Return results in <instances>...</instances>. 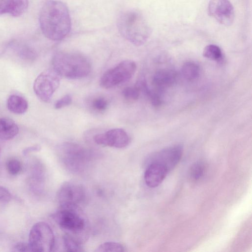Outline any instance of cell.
<instances>
[{"label": "cell", "instance_id": "15", "mask_svg": "<svg viewBox=\"0 0 252 252\" xmlns=\"http://www.w3.org/2000/svg\"><path fill=\"white\" fill-rule=\"evenodd\" d=\"M176 81V74L170 70L162 69L155 73L153 78V84L158 90L172 86Z\"/></svg>", "mask_w": 252, "mask_h": 252}, {"label": "cell", "instance_id": "30", "mask_svg": "<svg viewBox=\"0 0 252 252\" xmlns=\"http://www.w3.org/2000/svg\"><path fill=\"white\" fill-rule=\"evenodd\" d=\"M40 147L38 145H34L29 147L23 150V154L24 155H27L31 152L38 151L40 150Z\"/></svg>", "mask_w": 252, "mask_h": 252}, {"label": "cell", "instance_id": "7", "mask_svg": "<svg viewBox=\"0 0 252 252\" xmlns=\"http://www.w3.org/2000/svg\"><path fill=\"white\" fill-rule=\"evenodd\" d=\"M136 70V64L132 61H123L107 70L100 79V85L110 89L130 80Z\"/></svg>", "mask_w": 252, "mask_h": 252}, {"label": "cell", "instance_id": "28", "mask_svg": "<svg viewBox=\"0 0 252 252\" xmlns=\"http://www.w3.org/2000/svg\"><path fill=\"white\" fill-rule=\"evenodd\" d=\"M14 251L17 252H32L29 243L20 242L16 244L14 247Z\"/></svg>", "mask_w": 252, "mask_h": 252}, {"label": "cell", "instance_id": "3", "mask_svg": "<svg viewBox=\"0 0 252 252\" xmlns=\"http://www.w3.org/2000/svg\"><path fill=\"white\" fill-rule=\"evenodd\" d=\"M53 70L60 76L69 79H79L87 76L91 65L87 58L77 53L59 51L52 59Z\"/></svg>", "mask_w": 252, "mask_h": 252}, {"label": "cell", "instance_id": "2", "mask_svg": "<svg viewBox=\"0 0 252 252\" xmlns=\"http://www.w3.org/2000/svg\"><path fill=\"white\" fill-rule=\"evenodd\" d=\"M117 26L124 38L137 46L144 44L152 32V28L142 13L134 8L121 12L117 19Z\"/></svg>", "mask_w": 252, "mask_h": 252}, {"label": "cell", "instance_id": "22", "mask_svg": "<svg viewBox=\"0 0 252 252\" xmlns=\"http://www.w3.org/2000/svg\"><path fill=\"white\" fill-rule=\"evenodd\" d=\"M203 56L212 61H220L222 58V53L219 46L215 44H209L203 49Z\"/></svg>", "mask_w": 252, "mask_h": 252}, {"label": "cell", "instance_id": "20", "mask_svg": "<svg viewBox=\"0 0 252 252\" xmlns=\"http://www.w3.org/2000/svg\"><path fill=\"white\" fill-rule=\"evenodd\" d=\"M181 72L183 77L186 80L193 81L199 77L200 68L196 63L192 62H188L182 66Z\"/></svg>", "mask_w": 252, "mask_h": 252}, {"label": "cell", "instance_id": "16", "mask_svg": "<svg viewBox=\"0 0 252 252\" xmlns=\"http://www.w3.org/2000/svg\"><path fill=\"white\" fill-rule=\"evenodd\" d=\"M18 132V126L12 120L0 118V139L11 140L16 136Z\"/></svg>", "mask_w": 252, "mask_h": 252}, {"label": "cell", "instance_id": "4", "mask_svg": "<svg viewBox=\"0 0 252 252\" xmlns=\"http://www.w3.org/2000/svg\"><path fill=\"white\" fill-rule=\"evenodd\" d=\"M60 156L64 167L76 174L83 172L96 157V152L73 142H64L60 147Z\"/></svg>", "mask_w": 252, "mask_h": 252}, {"label": "cell", "instance_id": "6", "mask_svg": "<svg viewBox=\"0 0 252 252\" xmlns=\"http://www.w3.org/2000/svg\"><path fill=\"white\" fill-rule=\"evenodd\" d=\"M52 217L58 225L66 232L73 236L83 232L86 226L84 218L78 208H62Z\"/></svg>", "mask_w": 252, "mask_h": 252}, {"label": "cell", "instance_id": "19", "mask_svg": "<svg viewBox=\"0 0 252 252\" xmlns=\"http://www.w3.org/2000/svg\"><path fill=\"white\" fill-rule=\"evenodd\" d=\"M11 45L16 54L23 60L32 61L35 59L36 53L31 47L19 43H13Z\"/></svg>", "mask_w": 252, "mask_h": 252}, {"label": "cell", "instance_id": "25", "mask_svg": "<svg viewBox=\"0 0 252 252\" xmlns=\"http://www.w3.org/2000/svg\"><path fill=\"white\" fill-rule=\"evenodd\" d=\"M6 166L8 172L12 175L18 174L22 170L20 161L15 158L9 159L7 161Z\"/></svg>", "mask_w": 252, "mask_h": 252}, {"label": "cell", "instance_id": "26", "mask_svg": "<svg viewBox=\"0 0 252 252\" xmlns=\"http://www.w3.org/2000/svg\"><path fill=\"white\" fill-rule=\"evenodd\" d=\"M108 103L104 98L98 97L95 98L92 102L93 107L99 111L105 110L107 107Z\"/></svg>", "mask_w": 252, "mask_h": 252}, {"label": "cell", "instance_id": "10", "mask_svg": "<svg viewBox=\"0 0 252 252\" xmlns=\"http://www.w3.org/2000/svg\"><path fill=\"white\" fill-rule=\"evenodd\" d=\"M208 13L219 23L226 27L231 26L234 20V9L229 0H210Z\"/></svg>", "mask_w": 252, "mask_h": 252}, {"label": "cell", "instance_id": "12", "mask_svg": "<svg viewBox=\"0 0 252 252\" xmlns=\"http://www.w3.org/2000/svg\"><path fill=\"white\" fill-rule=\"evenodd\" d=\"M94 140L97 145L116 148H125L130 142L127 133L121 128H113L97 134L94 137Z\"/></svg>", "mask_w": 252, "mask_h": 252}, {"label": "cell", "instance_id": "13", "mask_svg": "<svg viewBox=\"0 0 252 252\" xmlns=\"http://www.w3.org/2000/svg\"><path fill=\"white\" fill-rule=\"evenodd\" d=\"M168 172L167 168L159 163H148L144 176L145 184L149 188H156L162 182Z\"/></svg>", "mask_w": 252, "mask_h": 252}, {"label": "cell", "instance_id": "8", "mask_svg": "<svg viewBox=\"0 0 252 252\" xmlns=\"http://www.w3.org/2000/svg\"><path fill=\"white\" fill-rule=\"evenodd\" d=\"M86 197L85 188L74 181L64 182L59 188L57 199L62 208H78Z\"/></svg>", "mask_w": 252, "mask_h": 252}, {"label": "cell", "instance_id": "24", "mask_svg": "<svg viewBox=\"0 0 252 252\" xmlns=\"http://www.w3.org/2000/svg\"><path fill=\"white\" fill-rule=\"evenodd\" d=\"M122 94L125 99L128 101H135L140 96V92L135 85L134 87H127L122 91Z\"/></svg>", "mask_w": 252, "mask_h": 252}, {"label": "cell", "instance_id": "21", "mask_svg": "<svg viewBox=\"0 0 252 252\" xmlns=\"http://www.w3.org/2000/svg\"><path fill=\"white\" fill-rule=\"evenodd\" d=\"M206 170V164L204 161H196L189 169V177L191 180L197 181L204 176Z\"/></svg>", "mask_w": 252, "mask_h": 252}, {"label": "cell", "instance_id": "17", "mask_svg": "<svg viewBox=\"0 0 252 252\" xmlns=\"http://www.w3.org/2000/svg\"><path fill=\"white\" fill-rule=\"evenodd\" d=\"M7 107L12 113L22 114L28 108V103L23 97L17 94L10 95L7 100Z\"/></svg>", "mask_w": 252, "mask_h": 252}, {"label": "cell", "instance_id": "9", "mask_svg": "<svg viewBox=\"0 0 252 252\" xmlns=\"http://www.w3.org/2000/svg\"><path fill=\"white\" fill-rule=\"evenodd\" d=\"M60 77L53 69L41 72L33 83V91L37 97L44 102H49L60 86Z\"/></svg>", "mask_w": 252, "mask_h": 252}, {"label": "cell", "instance_id": "23", "mask_svg": "<svg viewBox=\"0 0 252 252\" xmlns=\"http://www.w3.org/2000/svg\"><path fill=\"white\" fill-rule=\"evenodd\" d=\"M125 248L120 243L106 242L100 244L95 250L96 252H123Z\"/></svg>", "mask_w": 252, "mask_h": 252}, {"label": "cell", "instance_id": "18", "mask_svg": "<svg viewBox=\"0 0 252 252\" xmlns=\"http://www.w3.org/2000/svg\"><path fill=\"white\" fill-rule=\"evenodd\" d=\"M63 242L64 250L70 252H83L81 241L75 236L66 233L63 236Z\"/></svg>", "mask_w": 252, "mask_h": 252}, {"label": "cell", "instance_id": "11", "mask_svg": "<svg viewBox=\"0 0 252 252\" xmlns=\"http://www.w3.org/2000/svg\"><path fill=\"white\" fill-rule=\"evenodd\" d=\"M183 152L181 145H176L164 148L152 154L147 158L146 164L151 162L159 163L164 166L170 172L180 161Z\"/></svg>", "mask_w": 252, "mask_h": 252}, {"label": "cell", "instance_id": "1", "mask_svg": "<svg viewBox=\"0 0 252 252\" xmlns=\"http://www.w3.org/2000/svg\"><path fill=\"white\" fill-rule=\"evenodd\" d=\"M39 22L44 35L53 41L65 38L71 29V19L68 6L59 0H49L42 6Z\"/></svg>", "mask_w": 252, "mask_h": 252}, {"label": "cell", "instance_id": "5", "mask_svg": "<svg viewBox=\"0 0 252 252\" xmlns=\"http://www.w3.org/2000/svg\"><path fill=\"white\" fill-rule=\"evenodd\" d=\"M29 240L32 252H51L55 244L52 228L43 221L37 222L32 226L30 231Z\"/></svg>", "mask_w": 252, "mask_h": 252}, {"label": "cell", "instance_id": "27", "mask_svg": "<svg viewBox=\"0 0 252 252\" xmlns=\"http://www.w3.org/2000/svg\"><path fill=\"white\" fill-rule=\"evenodd\" d=\"M72 102V97L69 94H66L58 99L55 103V108L59 109L70 105Z\"/></svg>", "mask_w": 252, "mask_h": 252}, {"label": "cell", "instance_id": "29", "mask_svg": "<svg viewBox=\"0 0 252 252\" xmlns=\"http://www.w3.org/2000/svg\"><path fill=\"white\" fill-rule=\"evenodd\" d=\"M11 199V194L5 188L0 186V201L7 202Z\"/></svg>", "mask_w": 252, "mask_h": 252}, {"label": "cell", "instance_id": "14", "mask_svg": "<svg viewBox=\"0 0 252 252\" xmlns=\"http://www.w3.org/2000/svg\"><path fill=\"white\" fill-rule=\"evenodd\" d=\"M28 5V0H0V15L19 17L26 11Z\"/></svg>", "mask_w": 252, "mask_h": 252}]
</instances>
